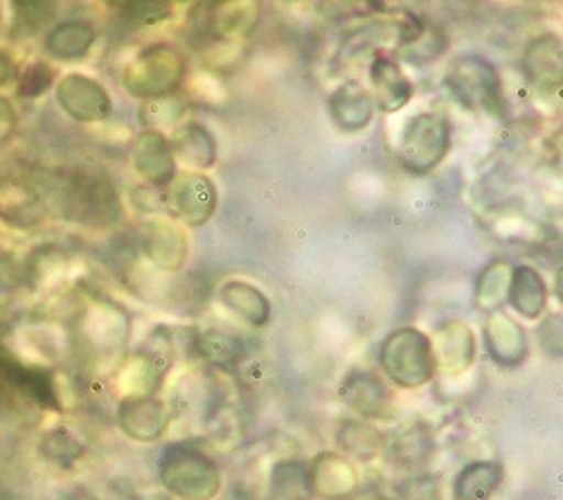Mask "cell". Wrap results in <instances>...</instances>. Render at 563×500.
<instances>
[{
    "label": "cell",
    "mask_w": 563,
    "mask_h": 500,
    "mask_svg": "<svg viewBox=\"0 0 563 500\" xmlns=\"http://www.w3.org/2000/svg\"><path fill=\"white\" fill-rule=\"evenodd\" d=\"M185 79V59L167 43H156L124 70V86L133 98H167Z\"/></svg>",
    "instance_id": "cell-3"
},
{
    "label": "cell",
    "mask_w": 563,
    "mask_h": 500,
    "mask_svg": "<svg viewBox=\"0 0 563 500\" xmlns=\"http://www.w3.org/2000/svg\"><path fill=\"white\" fill-rule=\"evenodd\" d=\"M183 113H185V104H183V100L176 98V96L147 100V104L143 107V118H145V122H156L158 126L172 124V122L178 120Z\"/></svg>",
    "instance_id": "cell-32"
},
{
    "label": "cell",
    "mask_w": 563,
    "mask_h": 500,
    "mask_svg": "<svg viewBox=\"0 0 563 500\" xmlns=\"http://www.w3.org/2000/svg\"><path fill=\"white\" fill-rule=\"evenodd\" d=\"M485 345L498 366L516 368L528 356L526 330L505 313H494L485 327Z\"/></svg>",
    "instance_id": "cell-12"
},
{
    "label": "cell",
    "mask_w": 563,
    "mask_h": 500,
    "mask_svg": "<svg viewBox=\"0 0 563 500\" xmlns=\"http://www.w3.org/2000/svg\"><path fill=\"white\" fill-rule=\"evenodd\" d=\"M57 102L77 122H100L111 115L109 90L88 75H66L57 84Z\"/></svg>",
    "instance_id": "cell-8"
},
{
    "label": "cell",
    "mask_w": 563,
    "mask_h": 500,
    "mask_svg": "<svg viewBox=\"0 0 563 500\" xmlns=\"http://www.w3.org/2000/svg\"><path fill=\"white\" fill-rule=\"evenodd\" d=\"M41 451L43 456L62 465V467H70L73 463H77L84 456V444L68 431V429H55L48 431L41 442Z\"/></svg>",
    "instance_id": "cell-29"
},
{
    "label": "cell",
    "mask_w": 563,
    "mask_h": 500,
    "mask_svg": "<svg viewBox=\"0 0 563 500\" xmlns=\"http://www.w3.org/2000/svg\"><path fill=\"white\" fill-rule=\"evenodd\" d=\"M10 79H12V62L5 55H0V86H5Z\"/></svg>",
    "instance_id": "cell-36"
},
{
    "label": "cell",
    "mask_w": 563,
    "mask_h": 500,
    "mask_svg": "<svg viewBox=\"0 0 563 500\" xmlns=\"http://www.w3.org/2000/svg\"><path fill=\"white\" fill-rule=\"evenodd\" d=\"M369 81H372V100L386 113L401 111L412 98V84L404 75L401 66L382 55L369 64Z\"/></svg>",
    "instance_id": "cell-11"
},
{
    "label": "cell",
    "mask_w": 563,
    "mask_h": 500,
    "mask_svg": "<svg viewBox=\"0 0 563 500\" xmlns=\"http://www.w3.org/2000/svg\"><path fill=\"white\" fill-rule=\"evenodd\" d=\"M330 109L336 124L345 131H361L374 115V100L358 81H345L330 98Z\"/></svg>",
    "instance_id": "cell-19"
},
{
    "label": "cell",
    "mask_w": 563,
    "mask_h": 500,
    "mask_svg": "<svg viewBox=\"0 0 563 500\" xmlns=\"http://www.w3.org/2000/svg\"><path fill=\"white\" fill-rule=\"evenodd\" d=\"M120 10L122 19L133 27H152L172 16L169 3H124Z\"/></svg>",
    "instance_id": "cell-30"
},
{
    "label": "cell",
    "mask_w": 563,
    "mask_h": 500,
    "mask_svg": "<svg viewBox=\"0 0 563 500\" xmlns=\"http://www.w3.org/2000/svg\"><path fill=\"white\" fill-rule=\"evenodd\" d=\"M197 349L203 358L212 363V366L223 370H232L244 354V345L232 334L223 332H206L203 336H199Z\"/></svg>",
    "instance_id": "cell-27"
},
{
    "label": "cell",
    "mask_w": 563,
    "mask_h": 500,
    "mask_svg": "<svg viewBox=\"0 0 563 500\" xmlns=\"http://www.w3.org/2000/svg\"><path fill=\"white\" fill-rule=\"evenodd\" d=\"M169 147L176 160L195 169H210L217 163V143L212 133L197 122L178 126L169 138Z\"/></svg>",
    "instance_id": "cell-17"
},
{
    "label": "cell",
    "mask_w": 563,
    "mask_h": 500,
    "mask_svg": "<svg viewBox=\"0 0 563 500\" xmlns=\"http://www.w3.org/2000/svg\"><path fill=\"white\" fill-rule=\"evenodd\" d=\"M14 126H16V111L8 100L0 98V143H5L10 138L14 133Z\"/></svg>",
    "instance_id": "cell-35"
},
{
    "label": "cell",
    "mask_w": 563,
    "mask_h": 500,
    "mask_svg": "<svg viewBox=\"0 0 563 500\" xmlns=\"http://www.w3.org/2000/svg\"><path fill=\"white\" fill-rule=\"evenodd\" d=\"M221 300L230 311L244 318V321L253 327H262L268 323L271 302L257 287L249 282H240V280L225 282L221 289Z\"/></svg>",
    "instance_id": "cell-22"
},
{
    "label": "cell",
    "mask_w": 563,
    "mask_h": 500,
    "mask_svg": "<svg viewBox=\"0 0 563 500\" xmlns=\"http://www.w3.org/2000/svg\"><path fill=\"white\" fill-rule=\"evenodd\" d=\"M53 68L45 64V62H34L30 64L21 77H19V86H16V96L19 98H38L43 96L45 90L51 88L53 84Z\"/></svg>",
    "instance_id": "cell-31"
},
{
    "label": "cell",
    "mask_w": 563,
    "mask_h": 500,
    "mask_svg": "<svg viewBox=\"0 0 563 500\" xmlns=\"http://www.w3.org/2000/svg\"><path fill=\"white\" fill-rule=\"evenodd\" d=\"M257 19H260L257 3H219V5H212V12H210V30H214L221 36L244 34L255 27Z\"/></svg>",
    "instance_id": "cell-25"
},
{
    "label": "cell",
    "mask_w": 563,
    "mask_h": 500,
    "mask_svg": "<svg viewBox=\"0 0 563 500\" xmlns=\"http://www.w3.org/2000/svg\"><path fill=\"white\" fill-rule=\"evenodd\" d=\"M511 266L507 262H494L492 266L485 268L478 282V302L485 309H496L509 291L511 282Z\"/></svg>",
    "instance_id": "cell-28"
},
{
    "label": "cell",
    "mask_w": 563,
    "mask_h": 500,
    "mask_svg": "<svg viewBox=\"0 0 563 500\" xmlns=\"http://www.w3.org/2000/svg\"><path fill=\"white\" fill-rule=\"evenodd\" d=\"M451 93L466 109H496L500 102V77L496 68L478 55H464L451 64L446 75Z\"/></svg>",
    "instance_id": "cell-6"
},
{
    "label": "cell",
    "mask_w": 563,
    "mask_h": 500,
    "mask_svg": "<svg viewBox=\"0 0 563 500\" xmlns=\"http://www.w3.org/2000/svg\"><path fill=\"white\" fill-rule=\"evenodd\" d=\"M163 487L183 500H212L221 489V474L212 458L190 444H172L158 460Z\"/></svg>",
    "instance_id": "cell-1"
},
{
    "label": "cell",
    "mask_w": 563,
    "mask_h": 500,
    "mask_svg": "<svg viewBox=\"0 0 563 500\" xmlns=\"http://www.w3.org/2000/svg\"><path fill=\"white\" fill-rule=\"evenodd\" d=\"M313 493H320L327 500H341L354 493L358 476L350 460L341 458L339 453H322L311 467Z\"/></svg>",
    "instance_id": "cell-16"
},
{
    "label": "cell",
    "mask_w": 563,
    "mask_h": 500,
    "mask_svg": "<svg viewBox=\"0 0 563 500\" xmlns=\"http://www.w3.org/2000/svg\"><path fill=\"white\" fill-rule=\"evenodd\" d=\"M526 73L541 93H556L561 86V41L554 34H543L530 41L526 57Z\"/></svg>",
    "instance_id": "cell-13"
},
{
    "label": "cell",
    "mask_w": 563,
    "mask_h": 500,
    "mask_svg": "<svg viewBox=\"0 0 563 500\" xmlns=\"http://www.w3.org/2000/svg\"><path fill=\"white\" fill-rule=\"evenodd\" d=\"M145 251H147V257L156 266H161L165 270H176L183 266L185 255H187L185 233L178 229L176 223H172L167 219H156L147 225Z\"/></svg>",
    "instance_id": "cell-18"
},
{
    "label": "cell",
    "mask_w": 563,
    "mask_h": 500,
    "mask_svg": "<svg viewBox=\"0 0 563 500\" xmlns=\"http://www.w3.org/2000/svg\"><path fill=\"white\" fill-rule=\"evenodd\" d=\"M503 467L492 460H478L466 465L455 482L453 493L457 500H489L503 485Z\"/></svg>",
    "instance_id": "cell-21"
},
{
    "label": "cell",
    "mask_w": 563,
    "mask_h": 500,
    "mask_svg": "<svg viewBox=\"0 0 563 500\" xmlns=\"http://www.w3.org/2000/svg\"><path fill=\"white\" fill-rule=\"evenodd\" d=\"M379 363L399 388L427 386L435 375L433 341L415 327L395 330L379 347Z\"/></svg>",
    "instance_id": "cell-2"
},
{
    "label": "cell",
    "mask_w": 563,
    "mask_h": 500,
    "mask_svg": "<svg viewBox=\"0 0 563 500\" xmlns=\"http://www.w3.org/2000/svg\"><path fill=\"white\" fill-rule=\"evenodd\" d=\"M172 422V413L163 399L154 395L126 397L118 408L120 429L135 442H156Z\"/></svg>",
    "instance_id": "cell-9"
},
{
    "label": "cell",
    "mask_w": 563,
    "mask_h": 500,
    "mask_svg": "<svg viewBox=\"0 0 563 500\" xmlns=\"http://www.w3.org/2000/svg\"><path fill=\"white\" fill-rule=\"evenodd\" d=\"M343 401L354 408L356 413L365 415V418H379L386 413L390 395L386 384L372 373L365 370H354L350 373L341 388H339Z\"/></svg>",
    "instance_id": "cell-15"
},
{
    "label": "cell",
    "mask_w": 563,
    "mask_h": 500,
    "mask_svg": "<svg viewBox=\"0 0 563 500\" xmlns=\"http://www.w3.org/2000/svg\"><path fill=\"white\" fill-rule=\"evenodd\" d=\"M96 30L86 21H66L53 27V32L45 38V48L57 59H79L88 55V51L96 43Z\"/></svg>",
    "instance_id": "cell-23"
},
{
    "label": "cell",
    "mask_w": 563,
    "mask_h": 500,
    "mask_svg": "<svg viewBox=\"0 0 563 500\" xmlns=\"http://www.w3.org/2000/svg\"><path fill=\"white\" fill-rule=\"evenodd\" d=\"M336 440L345 453L356 460H372L384 448V435L363 422H345L336 433Z\"/></svg>",
    "instance_id": "cell-26"
},
{
    "label": "cell",
    "mask_w": 563,
    "mask_h": 500,
    "mask_svg": "<svg viewBox=\"0 0 563 500\" xmlns=\"http://www.w3.org/2000/svg\"><path fill=\"white\" fill-rule=\"evenodd\" d=\"M271 489L279 500H311V469L300 460H279L271 469Z\"/></svg>",
    "instance_id": "cell-24"
},
{
    "label": "cell",
    "mask_w": 563,
    "mask_h": 500,
    "mask_svg": "<svg viewBox=\"0 0 563 500\" xmlns=\"http://www.w3.org/2000/svg\"><path fill=\"white\" fill-rule=\"evenodd\" d=\"M399 500H438V491L429 478H415L401 487Z\"/></svg>",
    "instance_id": "cell-34"
},
{
    "label": "cell",
    "mask_w": 563,
    "mask_h": 500,
    "mask_svg": "<svg viewBox=\"0 0 563 500\" xmlns=\"http://www.w3.org/2000/svg\"><path fill=\"white\" fill-rule=\"evenodd\" d=\"M133 165L140 171L147 184H152L156 190L169 186L176 176V158L172 154L169 141L158 131H145L137 135L131 149Z\"/></svg>",
    "instance_id": "cell-10"
},
{
    "label": "cell",
    "mask_w": 563,
    "mask_h": 500,
    "mask_svg": "<svg viewBox=\"0 0 563 500\" xmlns=\"http://www.w3.org/2000/svg\"><path fill=\"white\" fill-rule=\"evenodd\" d=\"M62 199L66 216L77 223L104 229V225H111L120 219L122 205L118 190L102 174H73L66 180Z\"/></svg>",
    "instance_id": "cell-4"
},
{
    "label": "cell",
    "mask_w": 563,
    "mask_h": 500,
    "mask_svg": "<svg viewBox=\"0 0 563 500\" xmlns=\"http://www.w3.org/2000/svg\"><path fill=\"white\" fill-rule=\"evenodd\" d=\"M165 192V210L187 225H203L217 208V188L206 174H176Z\"/></svg>",
    "instance_id": "cell-7"
},
{
    "label": "cell",
    "mask_w": 563,
    "mask_h": 500,
    "mask_svg": "<svg viewBox=\"0 0 563 500\" xmlns=\"http://www.w3.org/2000/svg\"><path fill=\"white\" fill-rule=\"evenodd\" d=\"M12 8L27 32H38V27L55 19V5L51 3H14Z\"/></svg>",
    "instance_id": "cell-33"
},
{
    "label": "cell",
    "mask_w": 563,
    "mask_h": 500,
    "mask_svg": "<svg viewBox=\"0 0 563 500\" xmlns=\"http://www.w3.org/2000/svg\"><path fill=\"white\" fill-rule=\"evenodd\" d=\"M435 370L442 368L446 375H462L476 358V336L462 323H449L438 332L435 345Z\"/></svg>",
    "instance_id": "cell-14"
},
{
    "label": "cell",
    "mask_w": 563,
    "mask_h": 500,
    "mask_svg": "<svg viewBox=\"0 0 563 500\" xmlns=\"http://www.w3.org/2000/svg\"><path fill=\"white\" fill-rule=\"evenodd\" d=\"M507 300L514 307V311L521 313L523 318H530V321L539 318L548 302V287L541 278V273L526 264L516 266L511 270Z\"/></svg>",
    "instance_id": "cell-20"
},
{
    "label": "cell",
    "mask_w": 563,
    "mask_h": 500,
    "mask_svg": "<svg viewBox=\"0 0 563 500\" xmlns=\"http://www.w3.org/2000/svg\"><path fill=\"white\" fill-rule=\"evenodd\" d=\"M451 147V124L440 113L415 115L401 135L399 160L417 176L431 174L449 154Z\"/></svg>",
    "instance_id": "cell-5"
}]
</instances>
